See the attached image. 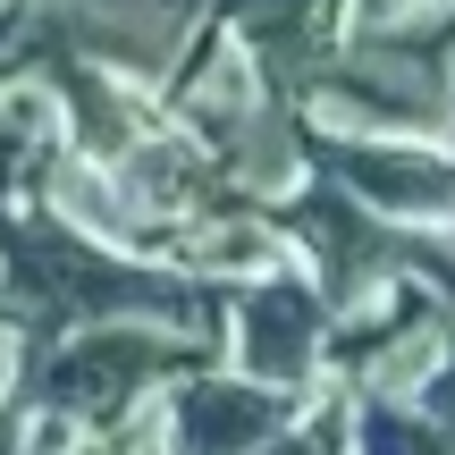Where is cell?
Returning <instances> with one entry per match:
<instances>
[{
	"instance_id": "obj_4",
	"label": "cell",
	"mask_w": 455,
	"mask_h": 455,
	"mask_svg": "<svg viewBox=\"0 0 455 455\" xmlns=\"http://www.w3.org/2000/svg\"><path fill=\"white\" fill-rule=\"evenodd\" d=\"M329 186L388 212H447L455 220V161H413V152H371V144H312Z\"/></svg>"
},
{
	"instance_id": "obj_1",
	"label": "cell",
	"mask_w": 455,
	"mask_h": 455,
	"mask_svg": "<svg viewBox=\"0 0 455 455\" xmlns=\"http://www.w3.org/2000/svg\"><path fill=\"white\" fill-rule=\"evenodd\" d=\"M169 371H195V355L169 346V338L101 329V338L51 355L43 371L26 379V396H34V405H51V413H76V422H118V405H127L135 388H152V379H169Z\"/></svg>"
},
{
	"instance_id": "obj_6",
	"label": "cell",
	"mask_w": 455,
	"mask_h": 455,
	"mask_svg": "<svg viewBox=\"0 0 455 455\" xmlns=\"http://www.w3.org/2000/svg\"><path fill=\"white\" fill-rule=\"evenodd\" d=\"M338 439H346V413L329 405V413H312V422L295 430V439H278L270 455H338Z\"/></svg>"
},
{
	"instance_id": "obj_7",
	"label": "cell",
	"mask_w": 455,
	"mask_h": 455,
	"mask_svg": "<svg viewBox=\"0 0 455 455\" xmlns=\"http://www.w3.org/2000/svg\"><path fill=\"white\" fill-rule=\"evenodd\" d=\"M430 422L455 430V363H447V371H430Z\"/></svg>"
},
{
	"instance_id": "obj_5",
	"label": "cell",
	"mask_w": 455,
	"mask_h": 455,
	"mask_svg": "<svg viewBox=\"0 0 455 455\" xmlns=\"http://www.w3.org/2000/svg\"><path fill=\"white\" fill-rule=\"evenodd\" d=\"M363 455H455L430 422H413V413H388V405H371L363 413Z\"/></svg>"
},
{
	"instance_id": "obj_2",
	"label": "cell",
	"mask_w": 455,
	"mask_h": 455,
	"mask_svg": "<svg viewBox=\"0 0 455 455\" xmlns=\"http://www.w3.org/2000/svg\"><path fill=\"white\" fill-rule=\"evenodd\" d=\"M321 295L304 287V278H270V287H253L236 304V363L244 379H270V388H295L304 379V363L321 355Z\"/></svg>"
},
{
	"instance_id": "obj_3",
	"label": "cell",
	"mask_w": 455,
	"mask_h": 455,
	"mask_svg": "<svg viewBox=\"0 0 455 455\" xmlns=\"http://www.w3.org/2000/svg\"><path fill=\"white\" fill-rule=\"evenodd\" d=\"M287 413H295V388H270V379H186L178 455H253Z\"/></svg>"
}]
</instances>
